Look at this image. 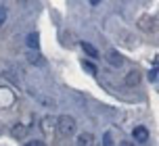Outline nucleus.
Wrapping results in <instances>:
<instances>
[{
	"label": "nucleus",
	"instance_id": "obj_1",
	"mask_svg": "<svg viewBox=\"0 0 159 146\" xmlns=\"http://www.w3.org/2000/svg\"><path fill=\"white\" fill-rule=\"evenodd\" d=\"M55 127L63 138H71V136H75V131H78V121H75V117H71V115H59Z\"/></svg>",
	"mask_w": 159,
	"mask_h": 146
},
{
	"label": "nucleus",
	"instance_id": "obj_2",
	"mask_svg": "<svg viewBox=\"0 0 159 146\" xmlns=\"http://www.w3.org/2000/svg\"><path fill=\"white\" fill-rule=\"evenodd\" d=\"M105 61H107V63H109L111 67H121L126 58H124V54H121L119 50H115V48H109L107 52H105Z\"/></svg>",
	"mask_w": 159,
	"mask_h": 146
},
{
	"label": "nucleus",
	"instance_id": "obj_3",
	"mask_svg": "<svg viewBox=\"0 0 159 146\" xmlns=\"http://www.w3.org/2000/svg\"><path fill=\"white\" fill-rule=\"evenodd\" d=\"M140 81H143V73L138 71V69H130V71L124 75V84H126L128 88H138Z\"/></svg>",
	"mask_w": 159,
	"mask_h": 146
},
{
	"label": "nucleus",
	"instance_id": "obj_4",
	"mask_svg": "<svg viewBox=\"0 0 159 146\" xmlns=\"http://www.w3.org/2000/svg\"><path fill=\"white\" fill-rule=\"evenodd\" d=\"M138 27L143 29V32H155L157 29V19L151 15H143L138 19Z\"/></svg>",
	"mask_w": 159,
	"mask_h": 146
},
{
	"label": "nucleus",
	"instance_id": "obj_5",
	"mask_svg": "<svg viewBox=\"0 0 159 146\" xmlns=\"http://www.w3.org/2000/svg\"><path fill=\"white\" fill-rule=\"evenodd\" d=\"M75 146H96V136L92 131H82L75 138Z\"/></svg>",
	"mask_w": 159,
	"mask_h": 146
},
{
	"label": "nucleus",
	"instance_id": "obj_6",
	"mask_svg": "<svg viewBox=\"0 0 159 146\" xmlns=\"http://www.w3.org/2000/svg\"><path fill=\"white\" fill-rule=\"evenodd\" d=\"M27 131H30V127L25 125V123H15L13 127H11V136L15 140H21V138H27Z\"/></svg>",
	"mask_w": 159,
	"mask_h": 146
},
{
	"label": "nucleus",
	"instance_id": "obj_7",
	"mask_svg": "<svg viewBox=\"0 0 159 146\" xmlns=\"http://www.w3.org/2000/svg\"><path fill=\"white\" fill-rule=\"evenodd\" d=\"M132 138H134V140H138L140 144H144V142L149 140V130H147L144 125H136V127H134V131H132Z\"/></svg>",
	"mask_w": 159,
	"mask_h": 146
},
{
	"label": "nucleus",
	"instance_id": "obj_8",
	"mask_svg": "<svg viewBox=\"0 0 159 146\" xmlns=\"http://www.w3.org/2000/svg\"><path fill=\"white\" fill-rule=\"evenodd\" d=\"M32 96L38 100L40 105H44V106H57V100L52 96H46V94H42V92H38V94H36V92H32Z\"/></svg>",
	"mask_w": 159,
	"mask_h": 146
},
{
	"label": "nucleus",
	"instance_id": "obj_9",
	"mask_svg": "<svg viewBox=\"0 0 159 146\" xmlns=\"http://www.w3.org/2000/svg\"><path fill=\"white\" fill-rule=\"evenodd\" d=\"M25 44H27V48H30V50H38V44H40V36H38L36 32L27 33V36H25Z\"/></svg>",
	"mask_w": 159,
	"mask_h": 146
},
{
	"label": "nucleus",
	"instance_id": "obj_10",
	"mask_svg": "<svg viewBox=\"0 0 159 146\" xmlns=\"http://www.w3.org/2000/svg\"><path fill=\"white\" fill-rule=\"evenodd\" d=\"M25 58H27V63H32V65H42V63H44L42 54H38L36 50H27V52H25Z\"/></svg>",
	"mask_w": 159,
	"mask_h": 146
},
{
	"label": "nucleus",
	"instance_id": "obj_11",
	"mask_svg": "<svg viewBox=\"0 0 159 146\" xmlns=\"http://www.w3.org/2000/svg\"><path fill=\"white\" fill-rule=\"evenodd\" d=\"M80 46H82V50L86 52L88 57H92V58H98V50L90 44V42H80Z\"/></svg>",
	"mask_w": 159,
	"mask_h": 146
},
{
	"label": "nucleus",
	"instance_id": "obj_12",
	"mask_svg": "<svg viewBox=\"0 0 159 146\" xmlns=\"http://www.w3.org/2000/svg\"><path fill=\"white\" fill-rule=\"evenodd\" d=\"M55 125H57V119H55V117H50V115H48V117H44V121H42V127H44L46 131L55 130Z\"/></svg>",
	"mask_w": 159,
	"mask_h": 146
},
{
	"label": "nucleus",
	"instance_id": "obj_13",
	"mask_svg": "<svg viewBox=\"0 0 159 146\" xmlns=\"http://www.w3.org/2000/svg\"><path fill=\"white\" fill-rule=\"evenodd\" d=\"M103 146H115V142H113V134H111V131H105V134H103Z\"/></svg>",
	"mask_w": 159,
	"mask_h": 146
},
{
	"label": "nucleus",
	"instance_id": "obj_14",
	"mask_svg": "<svg viewBox=\"0 0 159 146\" xmlns=\"http://www.w3.org/2000/svg\"><path fill=\"white\" fill-rule=\"evenodd\" d=\"M82 67H84V69H86V71L90 73V75H96V65H94V63H88V61H82Z\"/></svg>",
	"mask_w": 159,
	"mask_h": 146
},
{
	"label": "nucleus",
	"instance_id": "obj_15",
	"mask_svg": "<svg viewBox=\"0 0 159 146\" xmlns=\"http://www.w3.org/2000/svg\"><path fill=\"white\" fill-rule=\"evenodd\" d=\"M7 15H8V11H7V6H0V27L7 23Z\"/></svg>",
	"mask_w": 159,
	"mask_h": 146
},
{
	"label": "nucleus",
	"instance_id": "obj_16",
	"mask_svg": "<svg viewBox=\"0 0 159 146\" xmlns=\"http://www.w3.org/2000/svg\"><path fill=\"white\" fill-rule=\"evenodd\" d=\"M25 146H46L42 140H30V142H25Z\"/></svg>",
	"mask_w": 159,
	"mask_h": 146
},
{
	"label": "nucleus",
	"instance_id": "obj_17",
	"mask_svg": "<svg viewBox=\"0 0 159 146\" xmlns=\"http://www.w3.org/2000/svg\"><path fill=\"white\" fill-rule=\"evenodd\" d=\"M117 146H134V142H130V140H121Z\"/></svg>",
	"mask_w": 159,
	"mask_h": 146
},
{
	"label": "nucleus",
	"instance_id": "obj_18",
	"mask_svg": "<svg viewBox=\"0 0 159 146\" xmlns=\"http://www.w3.org/2000/svg\"><path fill=\"white\" fill-rule=\"evenodd\" d=\"M149 77H151V81H155V79H157V69H153V71H151V75H149Z\"/></svg>",
	"mask_w": 159,
	"mask_h": 146
},
{
	"label": "nucleus",
	"instance_id": "obj_19",
	"mask_svg": "<svg viewBox=\"0 0 159 146\" xmlns=\"http://www.w3.org/2000/svg\"><path fill=\"white\" fill-rule=\"evenodd\" d=\"M2 131H4V127H2V123H0V136H2Z\"/></svg>",
	"mask_w": 159,
	"mask_h": 146
}]
</instances>
